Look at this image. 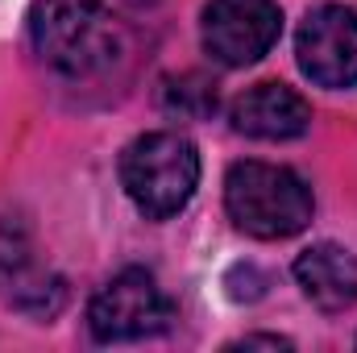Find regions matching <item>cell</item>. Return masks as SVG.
I'll return each mask as SVG.
<instances>
[{
    "mask_svg": "<svg viewBox=\"0 0 357 353\" xmlns=\"http://www.w3.org/2000/svg\"><path fill=\"white\" fill-rule=\"evenodd\" d=\"M225 208L233 225L250 237L282 241L312 225V187L295 175L291 167L274 163H233L225 179Z\"/></svg>",
    "mask_w": 357,
    "mask_h": 353,
    "instance_id": "7a4b0ae2",
    "label": "cell"
},
{
    "mask_svg": "<svg viewBox=\"0 0 357 353\" xmlns=\"http://www.w3.org/2000/svg\"><path fill=\"white\" fill-rule=\"evenodd\" d=\"M29 33L54 80L112 91L158 46V0H33Z\"/></svg>",
    "mask_w": 357,
    "mask_h": 353,
    "instance_id": "6da1fadb",
    "label": "cell"
},
{
    "mask_svg": "<svg viewBox=\"0 0 357 353\" xmlns=\"http://www.w3.org/2000/svg\"><path fill=\"white\" fill-rule=\"evenodd\" d=\"M229 350H291V341H287V337H262V333H254V337L233 341Z\"/></svg>",
    "mask_w": 357,
    "mask_h": 353,
    "instance_id": "8fae6325",
    "label": "cell"
},
{
    "mask_svg": "<svg viewBox=\"0 0 357 353\" xmlns=\"http://www.w3.org/2000/svg\"><path fill=\"white\" fill-rule=\"evenodd\" d=\"M63 278H54L50 270L29 258V250L21 246H8L0 250V299L21 308V312H33V316H54L63 308Z\"/></svg>",
    "mask_w": 357,
    "mask_h": 353,
    "instance_id": "9c48e42d",
    "label": "cell"
},
{
    "mask_svg": "<svg viewBox=\"0 0 357 353\" xmlns=\"http://www.w3.org/2000/svg\"><path fill=\"white\" fill-rule=\"evenodd\" d=\"M175 320L171 299L146 270H121L108 278L88 308V324L96 341H142L162 333Z\"/></svg>",
    "mask_w": 357,
    "mask_h": 353,
    "instance_id": "277c9868",
    "label": "cell"
},
{
    "mask_svg": "<svg viewBox=\"0 0 357 353\" xmlns=\"http://www.w3.org/2000/svg\"><path fill=\"white\" fill-rule=\"evenodd\" d=\"M229 121L237 133L258 137V142H291L303 137L312 125V108L307 100L287 84H258V88L241 91L229 108Z\"/></svg>",
    "mask_w": 357,
    "mask_h": 353,
    "instance_id": "52a82bcc",
    "label": "cell"
},
{
    "mask_svg": "<svg viewBox=\"0 0 357 353\" xmlns=\"http://www.w3.org/2000/svg\"><path fill=\"white\" fill-rule=\"evenodd\" d=\"M121 183L146 220H167L199 187V154L183 133H146L121 154Z\"/></svg>",
    "mask_w": 357,
    "mask_h": 353,
    "instance_id": "3957f363",
    "label": "cell"
},
{
    "mask_svg": "<svg viewBox=\"0 0 357 353\" xmlns=\"http://www.w3.org/2000/svg\"><path fill=\"white\" fill-rule=\"evenodd\" d=\"M299 71L320 88L357 84V13L345 4H320L303 17L295 38Z\"/></svg>",
    "mask_w": 357,
    "mask_h": 353,
    "instance_id": "8992f818",
    "label": "cell"
},
{
    "mask_svg": "<svg viewBox=\"0 0 357 353\" xmlns=\"http://www.w3.org/2000/svg\"><path fill=\"white\" fill-rule=\"evenodd\" d=\"M162 108L171 117H208L216 108V88L204 80V75H183V80H171L167 91H162Z\"/></svg>",
    "mask_w": 357,
    "mask_h": 353,
    "instance_id": "30bf717a",
    "label": "cell"
},
{
    "mask_svg": "<svg viewBox=\"0 0 357 353\" xmlns=\"http://www.w3.org/2000/svg\"><path fill=\"white\" fill-rule=\"evenodd\" d=\"M199 33L220 67H250L278 42L282 13L274 0H208Z\"/></svg>",
    "mask_w": 357,
    "mask_h": 353,
    "instance_id": "5b68a950",
    "label": "cell"
},
{
    "mask_svg": "<svg viewBox=\"0 0 357 353\" xmlns=\"http://www.w3.org/2000/svg\"><path fill=\"white\" fill-rule=\"evenodd\" d=\"M295 283L320 312H349L357 303V258L345 246L320 241L295 258Z\"/></svg>",
    "mask_w": 357,
    "mask_h": 353,
    "instance_id": "ba28073f",
    "label": "cell"
}]
</instances>
